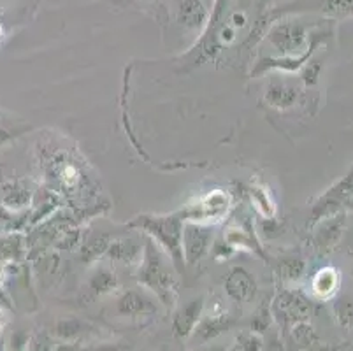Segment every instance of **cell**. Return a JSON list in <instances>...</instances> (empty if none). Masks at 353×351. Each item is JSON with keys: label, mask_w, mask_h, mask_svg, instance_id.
<instances>
[{"label": "cell", "mask_w": 353, "mask_h": 351, "mask_svg": "<svg viewBox=\"0 0 353 351\" xmlns=\"http://www.w3.org/2000/svg\"><path fill=\"white\" fill-rule=\"evenodd\" d=\"M141 2H153V0H141Z\"/></svg>", "instance_id": "29"}, {"label": "cell", "mask_w": 353, "mask_h": 351, "mask_svg": "<svg viewBox=\"0 0 353 351\" xmlns=\"http://www.w3.org/2000/svg\"><path fill=\"white\" fill-rule=\"evenodd\" d=\"M311 286H313V294L319 299L332 297L339 286V272L334 267H325L314 274Z\"/></svg>", "instance_id": "15"}, {"label": "cell", "mask_w": 353, "mask_h": 351, "mask_svg": "<svg viewBox=\"0 0 353 351\" xmlns=\"http://www.w3.org/2000/svg\"><path fill=\"white\" fill-rule=\"evenodd\" d=\"M109 244H111V239H109V236H105V234L90 237V239L85 243V246H83V251H81L83 262H92V260H95L97 257L104 255Z\"/></svg>", "instance_id": "20"}, {"label": "cell", "mask_w": 353, "mask_h": 351, "mask_svg": "<svg viewBox=\"0 0 353 351\" xmlns=\"http://www.w3.org/2000/svg\"><path fill=\"white\" fill-rule=\"evenodd\" d=\"M229 320H227L225 314H220V317H211L208 320H204L201 327V332L204 334V339H210V337L218 336L220 332H223L225 328H229Z\"/></svg>", "instance_id": "23"}, {"label": "cell", "mask_w": 353, "mask_h": 351, "mask_svg": "<svg viewBox=\"0 0 353 351\" xmlns=\"http://www.w3.org/2000/svg\"><path fill=\"white\" fill-rule=\"evenodd\" d=\"M213 243V230L201 223H185L183 225V259L188 265H195L202 257L206 255L208 250Z\"/></svg>", "instance_id": "5"}, {"label": "cell", "mask_w": 353, "mask_h": 351, "mask_svg": "<svg viewBox=\"0 0 353 351\" xmlns=\"http://www.w3.org/2000/svg\"><path fill=\"white\" fill-rule=\"evenodd\" d=\"M210 19V11L202 0H183L178 8V21L185 28H202Z\"/></svg>", "instance_id": "13"}, {"label": "cell", "mask_w": 353, "mask_h": 351, "mask_svg": "<svg viewBox=\"0 0 353 351\" xmlns=\"http://www.w3.org/2000/svg\"><path fill=\"white\" fill-rule=\"evenodd\" d=\"M350 205H353V167L346 176H343L336 185L330 186L322 197L314 202L313 209H311V220L307 225L314 227L325 218L345 212V209Z\"/></svg>", "instance_id": "4"}, {"label": "cell", "mask_w": 353, "mask_h": 351, "mask_svg": "<svg viewBox=\"0 0 353 351\" xmlns=\"http://www.w3.org/2000/svg\"><path fill=\"white\" fill-rule=\"evenodd\" d=\"M85 328L86 325L83 321L76 320V318H67V320H60L57 323V336L62 339H74V337L81 336Z\"/></svg>", "instance_id": "21"}, {"label": "cell", "mask_w": 353, "mask_h": 351, "mask_svg": "<svg viewBox=\"0 0 353 351\" xmlns=\"http://www.w3.org/2000/svg\"><path fill=\"white\" fill-rule=\"evenodd\" d=\"M334 317L345 330L353 327V295L345 294L334 302Z\"/></svg>", "instance_id": "17"}, {"label": "cell", "mask_w": 353, "mask_h": 351, "mask_svg": "<svg viewBox=\"0 0 353 351\" xmlns=\"http://www.w3.org/2000/svg\"><path fill=\"white\" fill-rule=\"evenodd\" d=\"M294 337H295V343L301 344L303 348H310L311 344L320 343L319 336L314 334V330L311 328V325H307L306 321L294 323Z\"/></svg>", "instance_id": "22"}, {"label": "cell", "mask_w": 353, "mask_h": 351, "mask_svg": "<svg viewBox=\"0 0 353 351\" xmlns=\"http://www.w3.org/2000/svg\"><path fill=\"white\" fill-rule=\"evenodd\" d=\"M320 9L330 18H353V0H322Z\"/></svg>", "instance_id": "19"}, {"label": "cell", "mask_w": 353, "mask_h": 351, "mask_svg": "<svg viewBox=\"0 0 353 351\" xmlns=\"http://www.w3.org/2000/svg\"><path fill=\"white\" fill-rule=\"evenodd\" d=\"M118 286V279L114 276L113 270L105 269H99L92 278H90V288L94 292L95 295H105V294H111L114 288Z\"/></svg>", "instance_id": "16"}, {"label": "cell", "mask_w": 353, "mask_h": 351, "mask_svg": "<svg viewBox=\"0 0 353 351\" xmlns=\"http://www.w3.org/2000/svg\"><path fill=\"white\" fill-rule=\"evenodd\" d=\"M132 227L141 228L146 236L152 237L159 246L165 250V253L171 257L172 263L178 269H181L185 259H183V225H185V218L181 212L176 214H169V217H137L132 221Z\"/></svg>", "instance_id": "2"}, {"label": "cell", "mask_w": 353, "mask_h": 351, "mask_svg": "<svg viewBox=\"0 0 353 351\" xmlns=\"http://www.w3.org/2000/svg\"><path fill=\"white\" fill-rule=\"evenodd\" d=\"M223 286H225L227 295L237 304H246L256 294L255 279L245 267H232L227 274Z\"/></svg>", "instance_id": "9"}, {"label": "cell", "mask_w": 353, "mask_h": 351, "mask_svg": "<svg viewBox=\"0 0 353 351\" xmlns=\"http://www.w3.org/2000/svg\"><path fill=\"white\" fill-rule=\"evenodd\" d=\"M310 28L299 21H281L269 30L268 39L278 53L283 57H303L311 53L313 44H310Z\"/></svg>", "instance_id": "3"}, {"label": "cell", "mask_w": 353, "mask_h": 351, "mask_svg": "<svg viewBox=\"0 0 353 351\" xmlns=\"http://www.w3.org/2000/svg\"><path fill=\"white\" fill-rule=\"evenodd\" d=\"M345 212H339L336 217L319 221L320 227L314 232L313 237V246L319 255H329L330 251H334V248L338 246L343 230H345Z\"/></svg>", "instance_id": "8"}, {"label": "cell", "mask_w": 353, "mask_h": 351, "mask_svg": "<svg viewBox=\"0 0 353 351\" xmlns=\"http://www.w3.org/2000/svg\"><path fill=\"white\" fill-rule=\"evenodd\" d=\"M79 170L78 167L74 166V163H63V166H60L59 169V181L63 183L65 186H74L76 183L79 181Z\"/></svg>", "instance_id": "25"}, {"label": "cell", "mask_w": 353, "mask_h": 351, "mask_svg": "<svg viewBox=\"0 0 353 351\" xmlns=\"http://www.w3.org/2000/svg\"><path fill=\"white\" fill-rule=\"evenodd\" d=\"M139 283L155 292V295L163 304L172 302V297L178 292V281L171 269V263H167V259L153 239H148L143 250Z\"/></svg>", "instance_id": "1"}, {"label": "cell", "mask_w": 353, "mask_h": 351, "mask_svg": "<svg viewBox=\"0 0 353 351\" xmlns=\"http://www.w3.org/2000/svg\"><path fill=\"white\" fill-rule=\"evenodd\" d=\"M252 199L255 202L256 209H259L264 217H272L274 214V204L269 199V193L264 188H255L252 192Z\"/></svg>", "instance_id": "24"}, {"label": "cell", "mask_w": 353, "mask_h": 351, "mask_svg": "<svg viewBox=\"0 0 353 351\" xmlns=\"http://www.w3.org/2000/svg\"><path fill=\"white\" fill-rule=\"evenodd\" d=\"M227 23L230 25L232 28H236V30H243V28L248 25V14H246L243 9H237V11H232L229 14V18H227Z\"/></svg>", "instance_id": "26"}, {"label": "cell", "mask_w": 353, "mask_h": 351, "mask_svg": "<svg viewBox=\"0 0 353 351\" xmlns=\"http://www.w3.org/2000/svg\"><path fill=\"white\" fill-rule=\"evenodd\" d=\"M202 309H204V299L202 297L194 299L179 309L174 314V321H172V330H174L176 337L187 339L195 332V328L201 321Z\"/></svg>", "instance_id": "10"}, {"label": "cell", "mask_w": 353, "mask_h": 351, "mask_svg": "<svg viewBox=\"0 0 353 351\" xmlns=\"http://www.w3.org/2000/svg\"><path fill=\"white\" fill-rule=\"evenodd\" d=\"M260 344H262L260 337L253 336V334H243L237 337V348L241 350H260L262 348Z\"/></svg>", "instance_id": "27"}, {"label": "cell", "mask_w": 353, "mask_h": 351, "mask_svg": "<svg viewBox=\"0 0 353 351\" xmlns=\"http://www.w3.org/2000/svg\"><path fill=\"white\" fill-rule=\"evenodd\" d=\"M155 304L152 299H148L146 295L136 292V290H128L118 299V313L121 317H130V318H139L148 317V314L155 313Z\"/></svg>", "instance_id": "12"}, {"label": "cell", "mask_w": 353, "mask_h": 351, "mask_svg": "<svg viewBox=\"0 0 353 351\" xmlns=\"http://www.w3.org/2000/svg\"><path fill=\"white\" fill-rule=\"evenodd\" d=\"M320 69H322V67H320L319 62H311L303 72L304 83H306V85H313V83H316V79H319Z\"/></svg>", "instance_id": "28"}, {"label": "cell", "mask_w": 353, "mask_h": 351, "mask_svg": "<svg viewBox=\"0 0 353 351\" xmlns=\"http://www.w3.org/2000/svg\"><path fill=\"white\" fill-rule=\"evenodd\" d=\"M311 313H313L311 302L295 292H283L274 302V314L280 320L283 318V321H290V323L307 321Z\"/></svg>", "instance_id": "7"}, {"label": "cell", "mask_w": 353, "mask_h": 351, "mask_svg": "<svg viewBox=\"0 0 353 351\" xmlns=\"http://www.w3.org/2000/svg\"><path fill=\"white\" fill-rule=\"evenodd\" d=\"M301 88L294 83L272 79L265 92V102L274 109H288L299 101Z\"/></svg>", "instance_id": "11"}, {"label": "cell", "mask_w": 353, "mask_h": 351, "mask_svg": "<svg viewBox=\"0 0 353 351\" xmlns=\"http://www.w3.org/2000/svg\"><path fill=\"white\" fill-rule=\"evenodd\" d=\"M230 204L229 193L221 192V190H214V192L208 193L197 204L188 205L185 211H181L183 218L190 221H206V220H220L227 212Z\"/></svg>", "instance_id": "6"}, {"label": "cell", "mask_w": 353, "mask_h": 351, "mask_svg": "<svg viewBox=\"0 0 353 351\" xmlns=\"http://www.w3.org/2000/svg\"><path fill=\"white\" fill-rule=\"evenodd\" d=\"M304 270H306V262L299 257L283 259L278 265V274L285 281H299L304 276Z\"/></svg>", "instance_id": "18"}, {"label": "cell", "mask_w": 353, "mask_h": 351, "mask_svg": "<svg viewBox=\"0 0 353 351\" xmlns=\"http://www.w3.org/2000/svg\"><path fill=\"white\" fill-rule=\"evenodd\" d=\"M105 257L113 262L136 263L143 259V246L136 239H118L109 244Z\"/></svg>", "instance_id": "14"}]
</instances>
